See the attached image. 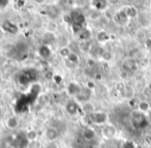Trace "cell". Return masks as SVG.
I'll list each match as a JSON object with an SVG mask.
<instances>
[{"label": "cell", "instance_id": "cell-27", "mask_svg": "<svg viewBox=\"0 0 151 148\" xmlns=\"http://www.w3.org/2000/svg\"><path fill=\"white\" fill-rule=\"evenodd\" d=\"M145 47H146V49L148 51H150L151 52V38H147L146 40H145Z\"/></svg>", "mask_w": 151, "mask_h": 148}, {"label": "cell", "instance_id": "cell-13", "mask_svg": "<svg viewBox=\"0 0 151 148\" xmlns=\"http://www.w3.org/2000/svg\"><path fill=\"white\" fill-rule=\"evenodd\" d=\"M38 54H40V56L42 57V58L48 59L49 57L51 56L52 52H51V49L49 48V46H47V45H42V46H40V49H38Z\"/></svg>", "mask_w": 151, "mask_h": 148}, {"label": "cell", "instance_id": "cell-8", "mask_svg": "<svg viewBox=\"0 0 151 148\" xmlns=\"http://www.w3.org/2000/svg\"><path fill=\"white\" fill-rule=\"evenodd\" d=\"M101 134L105 138L107 139H112L116 136L117 134V129L114 125L112 124H105L103 126V129H101Z\"/></svg>", "mask_w": 151, "mask_h": 148}, {"label": "cell", "instance_id": "cell-10", "mask_svg": "<svg viewBox=\"0 0 151 148\" xmlns=\"http://www.w3.org/2000/svg\"><path fill=\"white\" fill-rule=\"evenodd\" d=\"M45 135H46V138L49 142H55L59 137V131H58V129H56L55 127L50 126L46 129Z\"/></svg>", "mask_w": 151, "mask_h": 148}, {"label": "cell", "instance_id": "cell-26", "mask_svg": "<svg viewBox=\"0 0 151 148\" xmlns=\"http://www.w3.org/2000/svg\"><path fill=\"white\" fill-rule=\"evenodd\" d=\"M122 148H137L136 144L132 141H125L122 144Z\"/></svg>", "mask_w": 151, "mask_h": 148}, {"label": "cell", "instance_id": "cell-11", "mask_svg": "<svg viewBox=\"0 0 151 148\" xmlns=\"http://www.w3.org/2000/svg\"><path fill=\"white\" fill-rule=\"evenodd\" d=\"M65 110H66V112L68 113L69 115L75 116V115L78 114L79 111H80V107H79V105L76 102H68L66 104V106H65Z\"/></svg>", "mask_w": 151, "mask_h": 148}, {"label": "cell", "instance_id": "cell-18", "mask_svg": "<svg viewBox=\"0 0 151 148\" xmlns=\"http://www.w3.org/2000/svg\"><path fill=\"white\" fill-rule=\"evenodd\" d=\"M78 35H79V38H80L81 40H83V42H86V40H90V38H91V32L89 31L88 29L84 28V29L81 30V31L79 32Z\"/></svg>", "mask_w": 151, "mask_h": 148}, {"label": "cell", "instance_id": "cell-7", "mask_svg": "<svg viewBox=\"0 0 151 148\" xmlns=\"http://www.w3.org/2000/svg\"><path fill=\"white\" fill-rule=\"evenodd\" d=\"M1 28L9 34H17L18 31H19V27H18L17 24L9 21V20H5L1 25Z\"/></svg>", "mask_w": 151, "mask_h": 148}, {"label": "cell", "instance_id": "cell-31", "mask_svg": "<svg viewBox=\"0 0 151 148\" xmlns=\"http://www.w3.org/2000/svg\"><path fill=\"white\" fill-rule=\"evenodd\" d=\"M46 148H58V147H57V145L54 142H49L48 145L46 146Z\"/></svg>", "mask_w": 151, "mask_h": 148}, {"label": "cell", "instance_id": "cell-6", "mask_svg": "<svg viewBox=\"0 0 151 148\" xmlns=\"http://www.w3.org/2000/svg\"><path fill=\"white\" fill-rule=\"evenodd\" d=\"M113 20H114V22L117 24V25L124 26V25H126V24L128 23V20H129V18L126 16V14L124 13L123 9H121V11L117 12V13L114 15Z\"/></svg>", "mask_w": 151, "mask_h": 148}, {"label": "cell", "instance_id": "cell-30", "mask_svg": "<svg viewBox=\"0 0 151 148\" xmlns=\"http://www.w3.org/2000/svg\"><path fill=\"white\" fill-rule=\"evenodd\" d=\"M54 81H55V83L59 84V83H61V81H62V78H61V76H59V75L54 76Z\"/></svg>", "mask_w": 151, "mask_h": 148}, {"label": "cell", "instance_id": "cell-1", "mask_svg": "<svg viewBox=\"0 0 151 148\" xmlns=\"http://www.w3.org/2000/svg\"><path fill=\"white\" fill-rule=\"evenodd\" d=\"M130 122H132V125L136 129H143L148 126L149 119L147 118L145 113L136 110L132 111V114H130Z\"/></svg>", "mask_w": 151, "mask_h": 148}, {"label": "cell", "instance_id": "cell-29", "mask_svg": "<svg viewBox=\"0 0 151 148\" xmlns=\"http://www.w3.org/2000/svg\"><path fill=\"white\" fill-rule=\"evenodd\" d=\"M103 58H104V59H106V60H110V59L112 58V55L110 54L109 52H104Z\"/></svg>", "mask_w": 151, "mask_h": 148}, {"label": "cell", "instance_id": "cell-16", "mask_svg": "<svg viewBox=\"0 0 151 148\" xmlns=\"http://www.w3.org/2000/svg\"><path fill=\"white\" fill-rule=\"evenodd\" d=\"M95 136H96L95 135V131L92 129H90V127H87V129H85L83 131V138L85 140H87V141H92L95 138Z\"/></svg>", "mask_w": 151, "mask_h": 148}, {"label": "cell", "instance_id": "cell-17", "mask_svg": "<svg viewBox=\"0 0 151 148\" xmlns=\"http://www.w3.org/2000/svg\"><path fill=\"white\" fill-rule=\"evenodd\" d=\"M138 111H140V112L145 113V114H146L147 112L151 111L150 104H149L148 102H146V100H141V102L138 104Z\"/></svg>", "mask_w": 151, "mask_h": 148}, {"label": "cell", "instance_id": "cell-33", "mask_svg": "<svg viewBox=\"0 0 151 148\" xmlns=\"http://www.w3.org/2000/svg\"><path fill=\"white\" fill-rule=\"evenodd\" d=\"M93 88V87H94V84H93V83H90V82H89V83H88V88Z\"/></svg>", "mask_w": 151, "mask_h": 148}, {"label": "cell", "instance_id": "cell-2", "mask_svg": "<svg viewBox=\"0 0 151 148\" xmlns=\"http://www.w3.org/2000/svg\"><path fill=\"white\" fill-rule=\"evenodd\" d=\"M70 16V24L73 26V30L75 33L78 34L81 30L84 29L85 23H86V18L81 12L79 11H73L69 14Z\"/></svg>", "mask_w": 151, "mask_h": 148}, {"label": "cell", "instance_id": "cell-5", "mask_svg": "<svg viewBox=\"0 0 151 148\" xmlns=\"http://www.w3.org/2000/svg\"><path fill=\"white\" fill-rule=\"evenodd\" d=\"M14 143H15L16 148H27V146L29 145V141L26 137V134L23 133H20L15 136Z\"/></svg>", "mask_w": 151, "mask_h": 148}, {"label": "cell", "instance_id": "cell-15", "mask_svg": "<svg viewBox=\"0 0 151 148\" xmlns=\"http://www.w3.org/2000/svg\"><path fill=\"white\" fill-rule=\"evenodd\" d=\"M107 0H93L92 5L96 11H104L107 7Z\"/></svg>", "mask_w": 151, "mask_h": 148}, {"label": "cell", "instance_id": "cell-32", "mask_svg": "<svg viewBox=\"0 0 151 148\" xmlns=\"http://www.w3.org/2000/svg\"><path fill=\"white\" fill-rule=\"evenodd\" d=\"M34 2H36L37 4H42L46 2V0H34Z\"/></svg>", "mask_w": 151, "mask_h": 148}, {"label": "cell", "instance_id": "cell-24", "mask_svg": "<svg viewBox=\"0 0 151 148\" xmlns=\"http://www.w3.org/2000/svg\"><path fill=\"white\" fill-rule=\"evenodd\" d=\"M67 60L69 61V62H71V63H73V64H77V63L79 62V56L76 53H73L71 52L70 54H69V56L67 57Z\"/></svg>", "mask_w": 151, "mask_h": 148}, {"label": "cell", "instance_id": "cell-20", "mask_svg": "<svg viewBox=\"0 0 151 148\" xmlns=\"http://www.w3.org/2000/svg\"><path fill=\"white\" fill-rule=\"evenodd\" d=\"M89 97H90V94H87L86 92H84L82 90V91H81L78 95L76 96V100H78V102H80V103H87V102H88V100H89Z\"/></svg>", "mask_w": 151, "mask_h": 148}, {"label": "cell", "instance_id": "cell-3", "mask_svg": "<svg viewBox=\"0 0 151 148\" xmlns=\"http://www.w3.org/2000/svg\"><path fill=\"white\" fill-rule=\"evenodd\" d=\"M36 78H37V73L34 69H28L25 71L20 75L19 77V82L22 85H28L31 82L35 81Z\"/></svg>", "mask_w": 151, "mask_h": 148}, {"label": "cell", "instance_id": "cell-12", "mask_svg": "<svg viewBox=\"0 0 151 148\" xmlns=\"http://www.w3.org/2000/svg\"><path fill=\"white\" fill-rule=\"evenodd\" d=\"M81 91H82V88H81V86L78 83H76V82H70L68 84V86H67V92L70 95L77 96Z\"/></svg>", "mask_w": 151, "mask_h": 148}, {"label": "cell", "instance_id": "cell-19", "mask_svg": "<svg viewBox=\"0 0 151 148\" xmlns=\"http://www.w3.org/2000/svg\"><path fill=\"white\" fill-rule=\"evenodd\" d=\"M18 124H19V120L16 117H9L6 120V126L9 129H15L18 126Z\"/></svg>", "mask_w": 151, "mask_h": 148}, {"label": "cell", "instance_id": "cell-34", "mask_svg": "<svg viewBox=\"0 0 151 148\" xmlns=\"http://www.w3.org/2000/svg\"><path fill=\"white\" fill-rule=\"evenodd\" d=\"M89 148H99V146H96V145H92V146H90Z\"/></svg>", "mask_w": 151, "mask_h": 148}, {"label": "cell", "instance_id": "cell-35", "mask_svg": "<svg viewBox=\"0 0 151 148\" xmlns=\"http://www.w3.org/2000/svg\"><path fill=\"white\" fill-rule=\"evenodd\" d=\"M148 89H149V91L151 92V82L149 83V85H148Z\"/></svg>", "mask_w": 151, "mask_h": 148}, {"label": "cell", "instance_id": "cell-38", "mask_svg": "<svg viewBox=\"0 0 151 148\" xmlns=\"http://www.w3.org/2000/svg\"><path fill=\"white\" fill-rule=\"evenodd\" d=\"M150 11H151V7H150Z\"/></svg>", "mask_w": 151, "mask_h": 148}, {"label": "cell", "instance_id": "cell-4", "mask_svg": "<svg viewBox=\"0 0 151 148\" xmlns=\"http://www.w3.org/2000/svg\"><path fill=\"white\" fill-rule=\"evenodd\" d=\"M89 119L91 122L97 125H105L108 121V114L106 112H92L89 114Z\"/></svg>", "mask_w": 151, "mask_h": 148}, {"label": "cell", "instance_id": "cell-22", "mask_svg": "<svg viewBox=\"0 0 151 148\" xmlns=\"http://www.w3.org/2000/svg\"><path fill=\"white\" fill-rule=\"evenodd\" d=\"M96 38L99 43H105V42H107V40H109L110 36L106 31H99V33H97Z\"/></svg>", "mask_w": 151, "mask_h": 148}, {"label": "cell", "instance_id": "cell-9", "mask_svg": "<svg viewBox=\"0 0 151 148\" xmlns=\"http://www.w3.org/2000/svg\"><path fill=\"white\" fill-rule=\"evenodd\" d=\"M123 69L125 71H129V73H134V71H138L139 69V63L136 59H126L123 63Z\"/></svg>", "mask_w": 151, "mask_h": 148}, {"label": "cell", "instance_id": "cell-23", "mask_svg": "<svg viewBox=\"0 0 151 148\" xmlns=\"http://www.w3.org/2000/svg\"><path fill=\"white\" fill-rule=\"evenodd\" d=\"M26 137H27V139H28V141H29V142H33V141H35V140L37 139L38 135H37V133L34 131V129H31V131H27V133H26Z\"/></svg>", "mask_w": 151, "mask_h": 148}, {"label": "cell", "instance_id": "cell-21", "mask_svg": "<svg viewBox=\"0 0 151 148\" xmlns=\"http://www.w3.org/2000/svg\"><path fill=\"white\" fill-rule=\"evenodd\" d=\"M48 16H50L51 18H56L59 16V9H57V6L55 5H50L48 7Z\"/></svg>", "mask_w": 151, "mask_h": 148}, {"label": "cell", "instance_id": "cell-37", "mask_svg": "<svg viewBox=\"0 0 151 148\" xmlns=\"http://www.w3.org/2000/svg\"><path fill=\"white\" fill-rule=\"evenodd\" d=\"M129 1H134V0H129Z\"/></svg>", "mask_w": 151, "mask_h": 148}, {"label": "cell", "instance_id": "cell-14", "mask_svg": "<svg viewBox=\"0 0 151 148\" xmlns=\"http://www.w3.org/2000/svg\"><path fill=\"white\" fill-rule=\"evenodd\" d=\"M123 11L129 19H134V18L138 17V15H139L138 9H137L134 6H132V5H128V6L124 7Z\"/></svg>", "mask_w": 151, "mask_h": 148}, {"label": "cell", "instance_id": "cell-25", "mask_svg": "<svg viewBox=\"0 0 151 148\" xmlns=\"http://www.w3.org/2000/svg\"><path fill=\"white\" fill-rule=\"evenodd\" d=\"M70 50H69L67 47H63V48L60 49V55L62 57H64V58H67V57L69 56V54H70Z\"/></svg>", "mask_w": 151, "mask_h": 148}, {"label": "cell", "instance_id": "cell-28", "mask_svg": "<svg viewBox=\"0 0 151 148\" xmlns=\"http://www.w3.org/2000/svg\"><path fill=\"white\" fill-rule=\"evenodd\" d=\"M9 0H0V7H6L9 5Z\"/></svg>", "mask_w": 151, "mask_h": 148}, {"label": "cell", "instance_id": "cell-36", "mask_svg": "<svg viewBox=\"0 0 151 148\" xmlns=\"http://www.w3.org/2000/svg\"><path fill=\"white\" fill-rule=\"evenodd\" d=\"M2 114V110H1V108H0V115Z\"/></svg>", "mask_w": 151, "mask_h": 148}]
</instances>
